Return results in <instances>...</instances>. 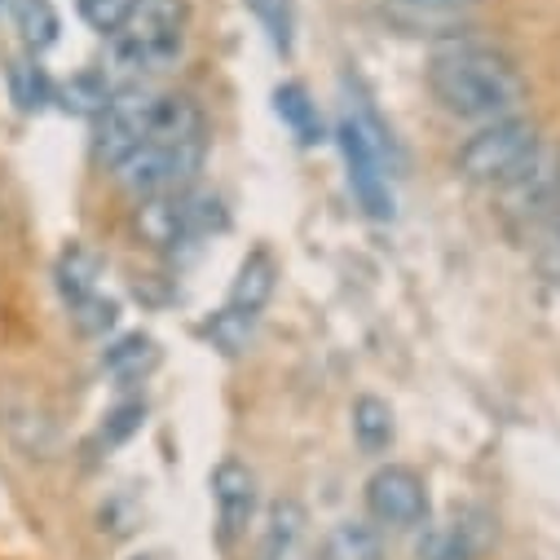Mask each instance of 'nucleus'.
I'll use <instances>...</instances> for the list:
<instances>
[{"label": "nucleus", "mask_w": 560, "mask_h": 560, "mask_svg": "<svg viewBox=\"0 0 560 560\" xmlns=\"http://www.w3.org/2000/svg\"><path fill=\"white\" fill-rule=\"evenodd\" d=\"M132 5H137V0H75L80 19H84L93 32H102V36H110V32L128 19Z\"/></svg>", "instance_id": "24"}, {"label": "nucleus", "mask_w": 560, "mask_h": 560, "mask_svg": "<svg viewBox=\"0 0 560 560\" xmlns=\"http://www.w3.org/2000/svg\"><path fill=\"white\" fill-rule=\"evenodd\" d=\"M0 10H10V0H0Z\"/></svg>", "instance_id": "26"}, {"label": "nucleus", "mask_w": 560, "mask_h": 560, "mask_svg": "<svg viewBox=\"0 0 560 560\" xmlns=\"http://www.w3.org/2000/svg\"><path fill=\"white\" fill-rule=\"evenodd\" d=\"M115 318H119V305H115L110 296H102V292H97L93 301H84L80 310H71L75 331H80V336H93V340H97V336H106V331L115 327Z\"/></svg>", "instance_id": "23"}, {"label": "nucleus", "mask_w": 560, "mask_h": 560, "mask_svg": "<svg viewBox=\"0 0 560 560\" xmlns=\"http://www.w3.org/2000/svg\"><path fill=\"white\" fill-rule=\"evenodd\" d=\"M10 93H14V102H19L23 110H40V106L54 102V84H49L45 67H40L36 58H19V62L10 67Z\"/></svg>", "instance_id": "21"}, {"label": "nucleus", "mask_w": 560, "mask_h": 560, "mask_svg": "<svg viewBox=\"0 0 560 560\" xmlns=\"http://www.w3.org/2000/svg\"><path fill=\"white\" fill-rule=\"evenodd\" d=\"M190 36V5L186 0H137L128 19L106 36V58L115 89L142 84L147 75L173 67Z\"/></svg>", "instance_id": "3"}, {"label": "nucleus", "mask_w": 560, "mask_h": 560, "mask_svg": "<svg viewBox=\"0 0 560 560\" xmlns=\"http://www.w3.org/2000/svg\"><path fill=\"white\" fill-rule=\"evenodd\" d=\"M247 10L278 58L296 54V0H247Z\"/></svg>", "instance_id": "19"}, {"label": "nucleus", "mask_w": 560, "mask_h": 560, "mask_svg": "<svg viewBox=\"0 0 560 560\" xmlns=\"http://www.w3.org/2000/svg\"><path fill=\"white\" fill-rule=\"evenodd\" d=\"M212 490V516H217V542L225 551L243 547L247 534L256 529L260 516V490H256V472L243 459H221L208 477Z\"/></svg>", "instance_id": "9"}, {"label": "nucleus", "mask_w": 560, "mask_h": 560, "mask_svg": "<svg viewBox=\"0 0 560 560\" xmlns=\"http://www.w3.org/2000/svg\"><path fill=\"white\" fill-rule=\"evenodd\" d=\"M318 560H388L384 551V529L375 521H336L318 547Z\"/></svg>", "instance_id": "15"}, {"label": "nucleus", "mask_w": 560, "mask_h": 560, "mask_svg": "<svg viewBox=\"0 0 560 560\" xmlns=\"http://www.w3.org/2000/svg\"><path fill=\"white\" fill-rule=\"evenodd\" d=\"M273 288H278V260L269 247H252L234 273V288L225 296V305L208 318V340L221 349V353H243L265 305L273 301Z\"/></svg>", "instance_id": "6"}, {"label": "nucleus", "mask_w": 560, "mask_h": 560, "mask_svg": "<svg viewBox=\"0 0 560 560\" xmlns=\"http://www.w3.org/2000/svg\"><path fill=\"white\" fill-rule=\"evenodd\" d=\"M208 160V115L186 93H164L151 142L115 168V182L132 199L182 195L199 182Z\"/></svg>", "instance_id": "2"}, {"label": "nucleus", "mask_w": 560, "mask_h": 560, "mask_svg": "<svg viewBox=\"0 0 560 560\" xmlns=\"http://www.w3.org/2000/svg\"><path fill=\"white\" fill-rule=\"evenodd\" d=\"M433 516L429 481L406 464H384L366 481V521L380 529H424Z\"/></svg>", "instance_id": "8"}, {"label": "nucleus", "mask_w": 560, "mask_h": 560, "mask_svg": "<svg viewBox=\"0 0 560 560\" xmlns=\"http://www.w3.org/2000/svg\"><path fill=\"white\" fill-rule=\"evenodd\" d=\"M160 102H164V93H155L151 84H119L110 93V102L93 115V160L110 173L124 160H132L151 142Z\"/></svg>", "instance_id": "7"}, {"label": "nucleus", "mask_w": 560, "mask_h": 560, "mask_svg": "<svg viewBox=\"0 0 560 560\" xmlns=\"http://www.w3.org/2000/svg\"><path fill=\"white\" fill-rule=\"evenodd\" d=\"M349 424H353V442L366 451V455H384L397 438L393 429V406L384 397H371L362 393L353 406H349Z\"/></svg>", "instance_id": "18"}, {"label": "nucleus", "mask_w": 560, "mask_h": 560, "mask_svg": "<svg viewBox=\"0 0 560 560\" xmlns=\"http://www.w3.org/2000/svg\"><path fill=\"white\" fill-rule=\"evenodd\" d=\"M155 362H160V349H155V340L142 336V331H128V336L110 340L106 353H102V371H106L110 380H119V384H137Z\"/></svg>", "instance_id": "17"}, {"label": "nucleus", "mask_w": 560, "mask_h": 560, "mask_svg": "<svg viewBox=\"0 0 560 560\" xmlns=\"http://www.w3.org/2000/svg\"><path fill=\"white\" fill-rule=\"evenodd\" d=\"M424 84L446 115L468 119V124H494L508 115H525V102H529V84L521 67L508 54L477 45V40L442 45L424 67Z\"/></svg>", "instance_id": "1"}, {"label": "nucleus", "mask_w": 560, "mask_h": 560, "mask_svg": "<svg viewBox=\"0 0 560 560\" xmlns=\"http://www.w3.org/2000/svg\"><path fill=\"white\" fill-rule=\"evenodd\" d=\"M142 424H147V401H137V397H132V401H119V406L102 419L97 442H102L106 451H115V446H124L137 429H142Z\"/></svg>", "instance_id": "22"}, {"label": "nucleus", "mask_w": 560, "mask_h": 560, "mask_svg": "<svg viewBox=\"0 0 560 560\" xmlns=\"http://www.w3.org/2000/svg\"><path fill=\"white\" fill-rule=\"evenodd\" d=\"M273 110H278V119L292 128V137L301 147L323 142V110H318V102L310 97V89L301 80H288V84L273 89Z\"/></svg>", "instance_id": "16"}, {"label": "nucleus", "mask_w": 560, "mask_h": 560, "mask_svg": "<svg viewBox=\"0 0 560 560\" xmlns=\"http://www.w3.org/2000/svg\"><path fill=\"white\" fill-rule=\"evenodd\" d=\"M542 155V132L529 115H508L494 124H477L459 151H455V173L481 190H503L516 182L534 160Z\"/></svg>", "instance_id": "5"}, {"label": "nucleus", "mask_w": 560, "mask_h": 560, "mask_svg": "<svg viewBox=\"0 0 560 560\" xmlns=\"http://www.w3.org/2000/svg\"><path fill=\"white\" fill-rule=\"evenodd\" d=\"M336 147H340L349 190L362 203V212L375 217V221H388L397 212L393 182H388V160H384L388 137H384V124H380L375 106L366 102V93L358 84H353V97L345 93V106L336 115Z\"/></svg>", "instance_id": "4"}, {"label": "nucleus", "mask_w": 560, "mask_h": 560, "mask_svg": "<svg viewBox=\"0 0 560 560\" xmlns=\"http://www.w3.org/2000/svg\"><path fill=\"white\" fill-rule=\"evenodd\" d=\"M10 14L19 23V36L32 54H45L54 40H58V10L54 0H10Z\"/></svg>", "instance_id": "20"}, {"label": "nucleus", "mask_w": 560, "mask_h": 560, "mask_svg": "<svg viewBox=\"0 0 560 560\" xmlns=\"http://www.w3.org/2000/svg\"><path fill=\"white\" fill-rule=\"evenodd\" d=\"M137 234H142L147 247H155V252H173L177 243H190V234H186V190L137 199Z\"/></svg>", "instance_id": "14"}, {"label": "nucleus", "mask_w": 560, "mask_h": 560, "mask_svg": "<svg viewBox=\"0 0 560 560\" xmlns=\"http://www.w3.org/2000/svg\"><path fill=\"white\" fill-rule=\"evenodd\" d=\"M137 560H155V556H137Z\"/></svg>", "instance_id": "27"}, {"label": "nucleus", "mask_w": 560, "mask_h": 560, "mask_svg": "<svg viewBox=\"0 0 560 560\" xmlns=\"http://www.w3.org/2000/svg\"><path fill=\"white\" fill-rule=\"evenodd\" d=\"M551 221H560V164H556V212H551Z\"/></svg>", "instance_id": "25"}, {"label": "nucleus", "mask_w": 560, "mask_h": 560, "mask_svg": "<svg viewBox=\"0 0 560 560\" xmlns=\"http://www.w3.org/2000/svg\"><path fill=\"white\" fill-rule=\"evenodd\" d=\"M54 283H58V296L71 310H80L84 301H93L102 292V256L84 243H67L58 252V265H54Z\"/></svg>", "instance_id": "13"}, {"label": "nucleus", "mask_w": 560, "mask_h": 560, "mask_svg": "<svg viewBox=\"0 0 560 560\" xmlns=\"http://www.w3.org/2000/svg\"><path fill=\"white\" fill-rule=\"evenodd\" d=\"M477 0H384L393 23H401L410 36H455L451 27H464Z\"/></svg>", "instance_id": "12"}, {"label": "nucleus", "mask_w": 560, "mask_h": 560, "mask_svg": "<svg viewBox=\"0 0 560 560\" xmlns=\"http://www.w3.org/2000/svg\"><path fill=\"white\" fill-rule=\"evenodd\" d=\"M494 529H490V516L486 512H455L451 521L442 525H424L419 529V542H415V556L419 560H481V551L490 547Z\"/></svg>", "instance_id": "11"}, {"label": "nucleus", "mask_w": 560, "mask_h": 560, "mask_svg": "<svg viewBox=\"0 0 560 560\" xmlns=\"http://www.w3.org/2000/svg\"><path fill=\"white\" fill-rule=\"evenodd\" d=\"M256 560H318L314 521L301 499L283 494L265 508L260 534H256Z\"/></svg>", "instance_id": "10"}]
</instances>
